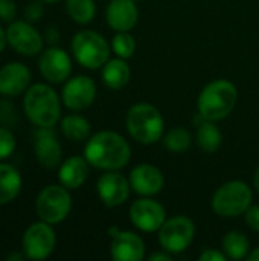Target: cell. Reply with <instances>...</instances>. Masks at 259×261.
<instances>
[{
  "label": "cell",
  "mask_w": 259,
  "mask_h": 261,
  "mask_svg": "<svg viewBox=\"0 0 259 261\" xmlns=\"http://www.w3.org/2000/svg\"><path fill=\"white\" fill-rule=\"evenodd\" d=\"M113 237L110 254L116 261H142L145 258V243L143 240L131 231H118L116 228L110 229Z\"/></svg>",
  "instance_id": "2e32d148"
},
{
  "label": "cell",
  "mask_w": 259,
  "mask_h": 261,
  "mask_svg": "<svg viewBox=\"0 0 259 261\" xmlns=\"http://www.w3.org/2000/svg\"><path fill=\"white\" fill-rule=\"evenodd\" d=\"M61 132L72 142H82L90 138V122L81 115H67L61 119Z\"/></svg>",
  "instance_id": "603a6c76"
},
{
  "label": "cell",
  "mask_w": 259,
  "mask_h": 261,
  "mask_svg": "<svg viewBox=\"0 0 259 261\" xmlns=\"http://www.w3.org/2000/svg\"><path fill=\"white\" fill-rule=\"evenodd\" d=\"M38 69L46 81L61 84L67 81L72 73V60L64 49L50 46L40 54Z\"/></svg>",
  "instance_id": "4fadbf2b"
},
{
  "label": "cell",
  "mask_w": 259,
  "mask_h": 261,
  "mask_svg": "<svg viewBox=\"0 0 259 261\" xmlns=\"http://www.w3.org/2000/svg\"><path fill=\"white\" fill-rule=\"evenodd\" d=\"M134 2H136V0H134Z\"/></svg>",
  "instance_id": "60d3db41"
},
{
  "label": "cell",
  "mask_w": 259,
  "mask_h": 261,
  "mask_svg": "<svg viewBox=\"0 0 259 261\" xmlns=\"http://www.w3.org/2000/svg\"><path fill=\"white\" fill-rule=\"evenodd\" d=\"M35 211L40 220L58 225L67 219L72 211V196L63 185L44 187L35 200Z\"/></svg>",
  "instance_id": "52a82bcc"
},
{
  "label": "cell",
  "mask_w": 259,
  "mask_h": 261,
  "mask_svg": "<svg viewBox=\"0 0 259 261\" xmlns=\"http://www.w3.org/2000/svg\"><path fill=\"white\" fill-rule=\"evenodd\" d=\"M6 44H8V38H6V29H3V28L0 26V54L5 50Z\"/></svg>",
  "instance_id": "d590c367"
},
{
  "label": "cell",
  "mask_w": 259,
  "mask_h": 261,
  "mask_svg": "<svg viewBox=\"0 0 259 261\" xmlns=\"http://www.w3.org/2000/svg\"><path fill=\"white\" fill-rule=\"evenodd\" d=\"M159 232V243L169 254H180L191 246L195 237V225L186 216L165 220Z\"/></svg>",
  "instance_id": "ba28073f"
},
{
  "label": "cell",
  "mask_w": 259,
  "mask_h": 261,
  "mask_svg": "<svg viewBox=\"0 0 259 261\" xmlns=\"http://www.w3.org/2000/svg\"><path fill=\"white\" fill-rule=\"evenodd\" d=\"M21 260H27L24 254H20V252H12L9 255H6V261H21Z\"/></svg>",
  "instance_id": "8d00e7d4"
},
{
  "label": "cell",
  "mask_w": 259,
  "mask_h": 261,
  "mask_svg": "<svg viewBox=\"0 0 259 261\" xmlns=\"http://www.w3.org/2000/svg\"><path fill=\"white\" fill-rule=\"evenodd\" d=\"M150 261H171L172 260V255L169 252H154L148 257Z\"/></svg>",
  "instance_id": "e575fe53"
},
{
  "label": "cell",
  "mask_w": 259,
  "mask_h": 261,
  "mask_svg": "<svg viewBox=\"0 0 259 261\" xmlns=\"http://www.w3.org/2000/svg\"><path fill=\"white\" fill-rule=\"evenodd\" d=\"M56 245V234L50 223L35 222L26 228L21 239V249L27 260H46Z\"/></svg>",
  "instance_id": "9c48e42d"
},
{
  "label": "cell",
  "mask_w": 259,
  "mask_h": 261,
  "mask_svg": "<svg viewBox=\"0 0 259 261\" xmlns=\"http://www.w3.org/2000/svg\"><path fill=\"white\" fill-rule=\"evenodd\" d=\"M41 15H43V5H41V2H31L24 8V17L31 23L38 21L41 18Z\"/></svg>",
  "instance_id": "4dcf8cb0"
},
{
  "label": "cell",
  "mask_w": 259,
  "mask_h": 261,
  "mask_svg": "<svg viewBox=\"0 0 259 261\" xmlns=\"http://www.w3.org/2000/svg\"><path fill=\"white\" fill-rule=\"evenodd\" d=\"M110 52L111 46L108 41L95 31H79L72 38V54L85 69L95 70L102 67L110 60Z\"/></svg>",
  "instance_id": "8992f818"
},
{
  "label": "cell",
  "mask_w": 259,
  "mask_h": 261,
  "mask_svg": "<svg viewBox=\"0 0 259 261\" xmlns=\"http://www.w3.org/2000/svg\"><path fill=\"white\" fill-rule=\"evenodd\" d=\"M23 110L34 125L53 127L61 118V101L50 86L35 83L24 92Z\"/></svg>",
  "instance_id": "7a4b0ae2"
},
{
  "label": "cell",
  "mask_w": 259,
  "mask_h": 261,
  "mask_svg": "<svg viewBox=\"0 0 259 261\" xmlns=\"http://www.w3.org/2000/svg\"><path fill=\"white\" fill-rule=\"evenodd\" d=\"M221 141H223V135L220 128L217 127V124L214 121L203 119V122L198 125V130H197L198 147L205 153H215L220 148Z\"/></svg>",
  "instance_id": "cb8c5ba5"
},
{
  "label": "cell",
  "mask_w": 259,
  "mask_h": 261,
  "mask_svg": "<svg viewBox=\"0 0 259 261\" xmlns=\"http://www.w3.org/2000/svg\"><path fill=\"white\" fill-rule=\"evenodd\" d=\"M8 44L24 57H34L43 52L44 38L27 20H14L6 29Z\"/></svg>",
  "instance_id": "30bf717a"
},
{
  "label": "cell",
  "mask_w": 259,
  "mask_h": 261,
  "mask_svg": "<svg viewBox=\"0 0 259 261\" xmlns=\"http://www.w3.org/2000/svg\"><path fill=\"white\" fill-rule=\"evenodd\" d=\"M253 185H255V190L258 191V194H259V167L256 168L255 176H253Z\"/></svg>",
  "instance_id": "f35d334b"
},
{
  "label": "cell",
  "mask_w": 259,
  "mask_h": 261,
  "mask_svg": "<svg viewBox=\"0 0 259 261\" xmlns=\"http://www.w3.org/2000/svg\"><path fill=\"white\" fill-rule=\"evenodd\" d=\"M131 78V69L124 58H113L108 60L102 66V81L111 90L124 89Z\"/></svg>",
  "instance_id": "7402d4cb"
},
{
  "label": "cell",
  "mask_w": 259,
  "mask_h": 261,
  "mask_svg": "<svg viewBox=\"0 0 259 261\" xmlns=\"http://www.w3.org/2000/svg\"><path fill=\"white\" fill-rule=\"evenodd\" d=\"M46 40H47V43H50V44L58 43V40H60V32H58V29L53 28V26L49 28L47 32H46Z\"/></svg>",
  "instance_id": "836d02e7"
},
{
  "label": "cell",
  "mask_w": 259,
  "mask_h": 261,
  "mask_svg": "<svg viewBox=\"0 0 259 261\" xmlns=\"http://www.w3.org/2000/svg\"><path fill=\"white\" fill-rule=\"evenodd\" d=\"M23 179L20 171L9 165L0 162V206L11 203L21 193Z\"/></svg>",
  "instance_id": "44dd1931"
},
{
  "label": "cell",
  "mask_w": 259,
  "mask_h": 261,
  "mask_svg": "<svg viewBox=\"0 0 259 261\" xmlns=\"http://www.w3.org/2000/svg\"><path fill=\"white\" fill-rule=\"evenodd\" d=\"M247 260L249 261H259V246L255 248L249 255H247Z\"/></svg>",
  "instance_id": "74e56055"
},
{
  "label": "cell",
  "mask_w": 259,
  "mask_h": 261,
  "mask_svg": "<svg viewBox=\"0 0 259 261\" xmlns=\"http://www.w3.org/2000/svg\"><path fill=\"white\" fill-rule=\"evenodd\" d=\"M96 98V84L87 75H78L66 81L61 99L63 104L72 112H82L89 109Z\"/></svg>",
  "instance_id": "8fae6325"
},
{
  "label": "cell",
  "mask_w": 259,
  "mask_h": 261,
  "mask_svg": "<svg viewBox=\"0 0 259 261\" xmlns=\"http://www.w3.org/2000/svg\"><path fill=\"white\" fill-rule=\"evenodd\" d=\"M96 190H98L99 199L102 200L105 206L116 208L127 202L131 185H130V180L124 174L118 173V170H113V171L104 173L98 179Z\"/></svg>",
  "instance_id": "9a60e30c"
},
{
  "label": "cell",
  "mask_w": 259,
  "mask_h": 261,
  "mask_svg": "<svg viewBox=\"0 0 259 261\" xmlns=\"http://www.w3.org/2000/svg\"><path fill=\"white\" fill-rule=\"evenodd\" d=\"M191 144H192L191 133L182 127H176L163 136L165 148L172 153H185L189 150Z\"/></svg>",
  "instance_id": "4316f807"
},
{
  "label": "cell",
  "mask_w": 259,
  "mask_h": 261,
  "mask_svg": "<svg viewBox=\"0 0 259 261\" xmlns=\"http://www.w3.org/2000/svg\"><path fill=\"white\" fill-rule=\"evenodd\" d=\"M111 49L119 58L128 60L136 50V40L130 32H118L111 40Z\"/></svg>",
  "instance_id": "83f0119b"
},
{
  "label": "cell",
  "mask_w": 259,
  "mask_h": 261,
  "mask_svg": "<svg viewBox=\"0 0 259 261\" xmlns=\"http://www.w3.org/2000/svg\"><path fill=\"white\" fill-rule=\"evenodd\" d=\"M200 261H227V257L223 251H218V249H205L200 257Z\"/></svg>",
  "instance_id": "d6a6232c"
},
{
  "label": "cell",
  "mask_w": 259,
  "mask_h": 261,
  "mask_svg": "<svg viewBox=\"0 0 259 261\" xmlns=\"http://www.w3.org/2000/svg\"><path fill=\"white\" fill-rule=\"evenodd\" d=\"M250 243L247 237L240 231H231L223 239V252L227 260H243L247 258Z\"/></svg>",
  "instance_id": "d4e9b609"
},
{
  "label": "cell",
  "mask_w": 259,
  "mask_h": 261,
  "mask_svg": "<svg viewBox=\"0 0 259 261\" xmlns=\"http://www.w3.org/2000/svg\"><path fill=\"white\" fill-rule=\"evenodd\" d=\"M130 136L143 144L151 145L163 138L165 121L157 107L148 102H137L130 107L125 118Z\"/></svg>",
  "instance_id": "277c9868"
},
{
  "label": "cell",
  "mask_w": 259,
  "mask_h": 261,
  "mask_svg": "<svg viewBox=\"0 0 259 261\" xmlns=\"http://www.w3.org/2000/svg\"><path fill=\"white\" fill-rule=\"evenodd\" d=\"M34 150L38 164L46 170H55L63 162V148L52 127H38L34 132Z\"/></svg>",
  "instance_id": "5bb4252c"
},
{
  "label": "cell",
  "mask_w": 259,
  "mask_h": 261,
  "mask_svg": "<svg viewBox=\"0 0 259 261\" xmlns=\"http://www.w3.org/2000/svg\"><path fill=\"white\" fill-rule=\"evenodd\" d=\"M244 216H246V223H247V226H249L252 231L259 232V205L250 206V208L244 213Z\"/></svg>",
  "instance_id": "1f68e13d"
},
{
  "label": "cell",
  "mask_w": 259,
  "mask_h": 261,
  "mask_svg": "<svg viewBox=\"0 0 259 261\" xmlns=\"http://www.w3.org/2000/svg\"><path fill=\"white\" fill-rule=\"evenodd\" d=\"M253 200L252 188L241 180H231L223 184L212 197V210L220 217H238L243 216Z\"/></svg>",
  "instance_id": "5b68a950"
},
{
  "label": "cell",
  "mask_w": 259,
  "mask_h": 261,
  "mask_svg": "<svg viewBox=\"0 0 259 261\" xmlns=\"http://www.w3.org/2000/svg\"><path fill=\"white\" fill-rule=\"evenodd\" d=\"M17 17V6L14 0H0V20L11 23Z\"/></svg>",
  "instance_id": "f546056e"
},
{
  "label": "cell",
  "mask_w": 259,
  "mask_h": 261,
  "mask_svg": "<svg viewBox=\"0 0 259 261\" xmlns=\"http://www.w3.org/2000/svg\"><path fill=\"white\" fill-rule=\"evenodd\" d=\"M17 147L14 133L8 127H0V161L9 158Z\"/></svg>",
  "instance_id": "f1b7e54d"
},
{
  "label": "cell",
  "mask_w": 259,
  "mask_h": 261,
  "mask_svg": "<svg viewBox=\"0 0 259 261\" xmlns=\"http://www.w3.org/2000/svg\"><path fill=\"white\" fill-rule=\"evenodd\" d=\"M130 185L134 193L143 197H153L163 190L165 179L162 171L151 164H140L130 173Z\"/></svg>",
  "instance_id": "ac0fdd59"
},
{
  "label": "cell",
  "mask_w": 259,
  "mask_h": 261,
  "mask_svg": "<svg viewBox=\"0 0 259 261\" xmlns=\"http://www.w3.org/2000/svg\"><path fill=\"white\" fill-rule=\"evenodd\" d=\"M105 18L116 32H128L136 26L139 11L134 0H111L107 6Z\"/></svg>",
  "instance_id": "d6986e66"
},
{
  "label": "cell",
  "mask_w": 259,
  "mask_h": 261,
  "mask_svg": "<svg viewBox=\"0 0 259 261\" xmlns=\"http://www.w3.org/2000/svg\"><path fill=\"white\" fill-rule=\"evenodd\" d=\"M66 11L73 21L87 24L96 15V3L95 0H66Z\"/></svg>",
  "instance_id": "484cf974"
},
{
  "label": "cell",
  "mask_w": 259,
  "mask_h": 261,
  "mask_svg": "<svg viewBox=\"0 0 259 261\" xmlns=\"http://www.w3.org/2000/svg\"><path fill=\"white\" fill-rule=\"evenodd\" d=\"M32 73L29 67L20 61L6 63L0 69V95L8 98H15L24 95L29 89Z\"/></svg>",
  "instance_id": "e0dca14e"
},
{
  "label": "cell",
  "mask_w": 259,
  "mask_h": 261,
  "mask_svg": "<svg viewBox=\"0 0 259 261\" xmlns=\"http://www.w3.org/2000/svg\"><path fill=\"white\" fill-rule=\"evenodd\" d=\"M89 162L84 156H70L58 167V180L69 190L82 187L89 177Z\"/></svg>",
  "instance_id": "ffe728a7"
},
{
  "label": "cell",
  "mask_w": 259,
  "mask_h": 261,
  "mask_svg": "<svg viewBox=\"0 0 259 261\" xmlns=\"http://www.w3.org/2000/svg\"><path fill=\"white\" fill-rule=\"evenodd\" d=\"M41 2H46V3H56V2H60V0H41Z\"/></svg>",
  "instance_id": "ab89813d"
},
{
  "label": "cell",
  "mask_w": 259,
  "mask_h": 261,
  "mask_svg": "<svg viewBox=\"0 0 259 261\" xmlns=\"http://www.w3.org/2000/svg\"><path fill=\"white\" fill-rule=\"evenodd\" d=\"M130 220L143 232H157L166 220V211L157 200L142 197L131 203Z\"/></svg>",
  "instance_id": "7c38bea8"
},
{
  "label": "cell",
  "mask_w": 259,
  "mask_h": 261,
  "mask_svg": "<svg viewBox=\"0 0 259 261\" xmlns=\"http://www.w3.org/2000/svg\"><path fill=\"white\" fill-rule=\"evenodd\" d=\"M87 162L104 171L121 170L131 159V147L124 136L111 130H102L87 139L84 147Z\"/></svg>",
  "instance_id": "6da1fadb"
},
{
  "label": "cell",
  "mask_w": 259,
  "mask_h": 261,
  "mask_svg": "<svg viewBox=\"0 0 259 261\" xmlns=\"http://www.w3.org/2000/svg\"><path fill=\"white\" fill-rule=\"evenodd\" d=\"M238 90L229 80H215L203 87L198 95L197 107L203 119L221 121L231 115L235 109Z\"/></svg>",
  "instance_id": "3957f363"
}]
</instances>
